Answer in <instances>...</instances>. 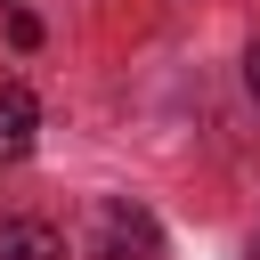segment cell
Returning a JSON list of instances; mask_svg holds the SVG:
<instances>
[{"instance_id":"cell-1","label":"cell","mask_w":260,"mask_h":260,"mask_svg":"<svg viewBox=\"0 0 260 260\" xmlns=\"http://www.w3.org/2000/svg\"><path fill=\"white\" fill-rule=\"evenodd\" d=\"M32 130H41L32 89H24V81H0V162H16V154L32 146Z\"/></svg>"},{"instance_id":"cell-2","label":"cell","mask_w":260,"mask_h":260,"mask_svg":"<svg viewBox=\"0 0 260 260\" xmlns=\"http://www.w3.org/2000/svg\"><path fill=\"white\" fill-rule=\"evenodd\" d=\"M0 260H73L49 219H0Z\"/></svg>"},{"instance_id":"cell-3","label":"cell","mask_w":260,"mask_h":260,"mask_svg":"<svg viewBox=\"0 0 260 260\" xmlns=\"http://www.w3.org/2000/svg\"><path fill=\"white\" fill-rule=\"evenodd\" d=\"M244 81H252V98H260V41L244 49Z\"/></svg>"}]
</instances>
